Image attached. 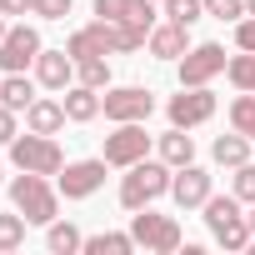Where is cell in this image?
<instances>
[{
	"label": "cell",
	"mask_w": 255,
	"mask_h": 255,
	"mask_svg": "<svg viewBox=\"0 0 255 255\" xmlns=\"http://www.w3.org/2000/svg\"><path fill=\"white\" fill-rule=\"evenodd\" d=\"M145 30L140 25H130V20H115V55H135V50H145Z\"/></svg>",
	"instance_id": "cell-28"
},
{
	"label": "cell",
	"mask_w": 255,
	"mask_h": 255,
	"mask_svg": "<svg viewBox=\"0 0 255 255\" xmlns=\"http://www.w3.org/2000/svg\"><path fill=\"white\" fill-rule=\"evenodd\" d=\"M95 20H125V10H130V0H90Z\"/></svg>",
	"instance_id": "cell-33"
},
{
	"label": "cell",
	"mask_w": 255,
	"mask_h": 255,
	"mask_svg": "<svg viewBox=\"0 0 255 255\" xmlns=\"http://www.w3.org/2000/svg\"><path fill=\"white\" fill-rule=\"evenodd\" d=\"M0 185H10V180H5V165H0Z\"/></svg>",
	"instance_id": "cell-40"
},
{
	"label": "cell",
	"mask_w": 255,
	"mask_h": 255,
	"mask_svg": "<svg viewBox=\"0 0 255 255\" xmlns=\"http://www.w3.org/2000/svg\"><path fill=\"white\" fill-rule=\"evenodd\" d=\"M160 10L175 25H195V20H205V0H160Z\"/></svg>",
	"instance_id": "cell-27"
},
{
	"label": "cell",
	"mask_w": 255,
	"mask_h": 255,
	"mask_svg": "<svg viewBox=\"0 0 255 255\" xmlns=\"http://www.w3.org/2000/svg\"><path fill=\"white\" fill-rule=\"evenodd\" d=\"M80 245H85L80 225H70V220H50V225H45V250H50V255H75Z\"/></svg>",
	"instance_id": "cell-22"
},
{
	"label": "cell",
	"mask_w": 255,
	"mask_h": 255,
	"mask_svg": "<svg viewBox=\"0 0 255 255\" xmlns=\"http://www.w3.org/2000/svg\"><path fill=\"white\" fill-rule=\"evenodd\" d=\"M40 50H45L40 30H35V25H25V20H15V25L5 30V40H0V75H15V70H35Z\"/></svg>",
	"instance_id": "cell-8"
},
{
	"label": "cell",
	"mask_w": 255,
	"mask_h": 255,
	"mask_svg": "<svg viewBox=\"0 0 255 255\" xmlns=\"http://www.w3.org/2000/svg\"><path fill=\"white\" fill-rule=\"evenodd\" d=\"M245 220H250V230H255V205H245Z\"/></svg>",
	"instance_id": "cell-38"
},
{
	"label": "cell",
	"mask_w": 255,
	"mask_h": 255,
	"mask_svg": "<svg viewBox=\"0 0 255 255\" xmlns=\"http://www.w3.org/2000/svg\"><path fill=\"white\" fill-rule=\"evenodd\" d=\"M5 30H10V15H0V40H5Z\"/></svg>",
	"instance_id": "cell-37"
},
{
	"label": "cell",
	"mask_w": 255,
	"mask_h": 255,
	"mask_svg": "<svg viewBox=\"0 0 255 255\" xmlns=\"http://www.w3.org/2000/svg\"><path fill=\"white\" fill-rule=\"evenodd\" d=\"M70 10H75V0H35L30 15H40V20H65Z\"/></svg>",
	"instance_id": "cell-32"
},
{
	"label": "cell",
	"mask_w": 255,
	"mask_h": 255,
	"mask_svg": "<svg viewBox=\"0 0 255 255\" xmlns=\"http://www.w3.org/2000/svg\"><path fill=\"white\" fill-rule=\"evenodd\" d=\"M165 115H170V125H180V130H195V125L215 120V90L210 85H180V95L165 100Z\"/></svg>",
	"instance_id": "cell-9"
},
{
	"label": "cell",
	"mask_w": 255,
	"mask_h": 255,
	"mask_svg": "<svg viewBox=\"0 0 255 255\" xmlns=\"http://www.w3.org/2000/svg\"><path fill=\"white\" fill-rule=\"evenodd\" d=\"M65 100H55V95H35L30 100V110H25V130H35V135H60L65 130Z\"/></svg>",
	"instance_id": "cell-16"
},
{
	"label": "cell",
	"mask_w": 255,
	"mask_h": 255,
	"mask_svg": "<svg viewBox=\"0 0 255 255\" xmlns=\"http://www.w3.org/2000/svg\"><path fill=\"white\" fill-rule=\"evenodd\" d=\"M25 215L20 210H10V215H0V255H10V250H20L25 245Z\"/></svg>",
	"instance_id": "cell-26"
},
{
	"label": "cell",
	"mask_w": 255,
	"mask_h": 255,
	"mask_svg": "<svg viewBox=\"0 0 255 255\" xmlns=\"http://www.w3.org/2000/svg\"><path fill=\"white\" fill-rule=\"evenodd\" d=\"M65 55H70L75 65L90 60V55H115V20H90V25L70 30V35H65Z\"/></svg>",
	"instance_id": "cell-12"
},
{
	"label": "cell",
	"mask_w": 255,
	"mask_h": 255,
	"mask_svg": "<svg viewBox=\"0 0 255 255\" xmlns=\"http://www.w3.org/2000/svg\"><path fill=\"white\" fill-rule=\"evenodd\" d=\"M35 85H40V80H30L25 70H15V75H0V100H5V105L20 115V110H30V100H35Z\"/></svg>",
	"instance_id": "cell-20"
},
{
	"label": "cell",
	"mask_w": 255,
	"mask_h": 255,
	"mask_svg": "<svg viewBox=\"0 0 255 255\" xmlns=\"http://www.w3.org/2000/svg\"><path fill=\"white\" fill-rule=\"evenodd\" d=\"M80 250H85V255H130V250H140V245H135L130 230H100V235H85Z\"/></svg>",
	"instance_id": "cell-21"
},
{
	"label": "cell",
	"mask_w": 255,
	"mask_h": 255,
	"mask_svg": "<svg viewBox=\"0 0 255 255\" xmlns=\"http://www.w3.org/2000/svg\"><path fill=\"white\" fill-rule=\"evenodd\" d=\"M230 190H235L245 205H255V160H245V165L230 170Z\"/></svg>",
	"instance_id": "cell-30"
},
{
	"label": "cell",
	"mask_w": 255,
	"mask_h": 255,
	"mask_svg": "<svg viewBox=\"0 0 255 255\" xmlns=\"http://www.w3.org/2000/svg\"><path fill=\"white\" fill-rule=\"evenodd\" d=\"M100 100H105V120L110 125H120V120H150V110H155V95L145 85H110Z\"/></svg>",
	"instance_id": "cell-11"
},
{
	"label": "cell",
	"mask_w": 255,
	"mask_h": 255,
	"mask_svg": "<svg viewBox=\"0 0 255 255\" xmlns=\"http://www.w3.org/2000/svg\"><path fill=\"white\" fill-rule=\"evenodd\" d=\"M200 220H205V230H210V240L220 245V250H250V220H245V200L235 195V190H225V195H210L205 205H200Z\"/></svg>",
	"instance_id": "cell-1"
},
{
	"label": "cell",
	"mask_w": 255,
	"mask_h": 255,
	"mask_svg": "<svg viewBox=\"0 0 255 255\" xmlns=\"http://www.w3.org/2000/svg\"><path fill=\"white\" fill-rule=\"evenodd\" d=\"M205 15L210 20H245V0H205Z\"/></svg>",
	"instance_id": "cell-31"
},
{
	"label": "cell",
	"mask_w": 255,
	"mask_h": 255,
	"mask_svg": "<svg viewBox=\"0 0 255 255\" xmlns=\"http://www.w3.org/2000/svg\"><path fill=\"white\" fill-rule=\"evenodd\" d=\"M75 80H80V85H90V90H110V60H105V55L80 60V65H75Z\"/></svg>",
	"instance_id": "cell-24"
},
{
	"label": "cell",
	"mask_w": 255,
	"mask_h": 255,
	"mask_svg": "<svg viewBox=\"0 0 255 255\" xmlns=\"http://www.w3.org/2000/svg\"><path fill=\"white\" fill-rule=\"evenodd\" d=\"M5 150H10V165H15V170H35V175H60V170H65V150H60L55 135L25 130V135H15Z\"/></svg>",
	"instance_id": "cell-5"
},
{
	"label": "cell",
	"mask_w": 255,
	"mask_h": 255,
	"mask_svg": "<svg viewBox=\"0 0 255 255\" xmlns=\"http://www.w3.org/2000/svg\"><path fill=\"white\" fill-rule=\"evenodd\" d=\"M60 185L50 180V175H35V170H20V175H10V205L30 220V225H50V220H60Z\"/></svg>",
	"instance_id": "cell-2"
},
{
	"label": "cell",
	"mask_w": 255,
	"mask_h": 255,
	"mask_svg": "<svg viewBox=\"0 0 255 255\" xmlns=\"http://www.w3.org/2000/svg\"><path fill=\"white\" fill-rule=\"evenodd\" d=\"M235 50H255V15L235 20Z\"/></svg>",
	"instance_id": "cell-34"
},
{
	"label": "cell",
	"mask_w": 255,
	"mask_h": 255,
	"mask_svg": "<svg viewBox=\"0 0 255 255\" xmlns=\"http://www.w3.org/2000/svg\"><path fill=\"white\" fill-rule=\"evenodd\" d=\"M255 140L250 135H240V130H230V135H215V145H210V160L220 165V170H235V165H245V160H255V150H250Z\"/></svg>",
	"instance_id": "cell-18"
},
{
	"label": "cell",
	"mask_w": 255,
	"mask_h": 255,
	"mask_svg": "<svg viewBox=\"0 0 255 255\" xmlns=\"http://www.w3.org/2000/svg\"><path fill=\"white\" fill-rule=\"evenodd\" d=\"M210 195H215V175H210L205 165H195V160H190V165H180V170H175V180H170V200H175L180 210H200Z\"/></svg>",
	"instance_id": "cell-13"
},
{
	"label": "cell",
	"mask_w": 255,
	"mask_h": 255,
	"mask_svg": "<svg viewBox=\"0 0 255 255\" xmlns=\"http://www.w3.org/2000/svg\"><path fill=\"white\" fill-rule=\"evenodd\" d=\"M230 130H240V135H250L255 140V90H240L235 100H230Z\"/></svg>",
	"instance_id": "cell-23"
},
{
	"label": "cell",
	"mask_w": 255,
	"mask_h": 255,
	"mask_svg": "<svg viewBox=\"0 0 255 255\" xmlns=\"http://www.w3.org/2000/svg\"><path fill=\"white\" fill-rule=\"evenodd\" d=\"M225 75H230L235 90H255V50H235L230 65H225Z\"/></svg>",
	"instance_id": "cell-25"
},
{
	"label": "cell",
	"mask_w": 255,
	"mask_h": 255,
	"mask_svg": "<svg viewBox=\"0 0 255 255\" xmlns=\"http://www.w3.org/2000/svg\"><path fill=\"white\" fill-rule=\"evenodd\" d=\"M150 145H155V135L145 130V120H120L115 130L105 135V150H100V155H105L110 170H130L135 160L150 155Z\"/></svg>",
	"instance_id": "cell-6"
},
{
	"label": "cell",
	"mask_w": 255,
	"mask_h": 255,
	"mask_svg": "<svg viewBox=\"0 0 255 255\" xmlns=\"http://www.w3.org/2000/svg\"><path fill=\"white\" fill-rule=\"evenodd\" d=\"M225 65H230L225 45L220 40H200V45H190L175 60V75H180V85H210L215 75H225Z\"/></svg>",
	"instance_id": "cell-7"
},
{
	"label": "cell",
	"mask_w": 255,
	"mask_h": 255,
	"mask_svg": "<svg viewBox=\"0 0 255 255\" xmlns=\"http://www.w3.org/2000/svg\"><path fill=\"white\" fill-rule=\"evenodd\" d=\"M125 20L130 25H140L145 35L160 25V0H130V10H125Z\"/></svg>",
	"instance_id": "cell-29"
},
{
	"label": "cell",
	"mask_w": 255,
	"mask_h": 255,
	"mask_svg": "<svg viewBox=\"0 0 255 255\" xmlns=\"http://www.w3.org/2000/svg\"><path fill=\"white\" fill-rule=\"evenodd\" d=\"M105 155H95V160H65V170L55 175V185H60V195L65 200H90L100 185H105Z\"/></svg>",
	"instance_id": "cell-10"
},
{
	"label": "cell",
	"mask_w": 255,
	"mask_h": 255,
	"mask_svg": "<svg viewBox=\"0 0 255 255\" xmlns=\"http://www.w3.org/2000/svg\"><path fill=\"white\" fill-rule=\"evenodd\" d=\"M35 80H40V90H55V95H65V90L75 85V60L65 55V45H60V50H40Z\"/></svg>",
	"instance_id": "cell-14"
},
{
	"label": "cell",
	"mask_w": 255,
	"mask_h": 255,
	"mask_svg": "<svg viewBox=\"0 0 255 255\" xmlns=\"http://www.w3.org/2000/svg\"><path fill=\"white\" fill-rule=\"evenodd\" d=\"M15 135H20V130H15V110H10L5 100H0V145H10Z\"/></svg>",
	"instance_id": "cell-35"
},
{
	"label": "cell",
	"mask_w": 255,
	"mask_h": 255,
	"mask_svg": "<svg viewBox=\"0 0 255 255\" xmlns=\"http://www.w3.org/2000/svg\"><path fill=\"white\" fill-rule=\"evenodd\" d=\"M245 15H255V0H245Z\"/></svg>",
	"instance_id": "cell-39"
},
{
	"label": "cell",
	"mask_w": 255,
	"mask_h": 255,
	"mask_svg": "<svg viewBox=\"0 0 255 255\" xmlns=\"http://www.w3.org/2000/svg\"><path fill=\"white\" fill-rule=\"evenodd\" d=\"M170 180H175V165H165V160H135L130 170L120 175V210H145V205H155L160 195H170Z\"/></svg>",
	"instance_id": "cell-3"
},
{
	"label": "cell",
	"mask_w": 255,
	"mask_h": 255,
	"mask_svg": "<svg viewBox=\"0 0 255 255\" xmlns=\"http://www.w3.org/2000/svg\"><path fill=\"white\" fill-rule=\"evenodd\" d=\"M105 90H90V85H70L60 100H65V115H70V125H90V120H100L105 115V100H100Z\"/></svg>",
	"instance_id": "cell-17"
},
{
	"label": "cell",
	"mask_w": 255,
	"mask_h": 255,
	"mask_svg": "<svg viewBox=\"0 0 255 255\" xmlns=\"http://www.w3.org/2000/svg\"><path fill=\"white\" fill-rule=\"evenodd\" d=\"M30 10H35V0H0V15H10V20L15 15H30Z\"/></svg>",
	"instance_id": "cell-36"
},
{
	"label": "cell",
	"mask_w": 255,
	"mask_h": 255,
	"mask_svg": "<svg viewBox=\"0 0 255 255\" xmlns=\"http://www.w3.org/2000/svg\"><path fill=\"white\" fill-rule=\"evenodd\" d=\"M130 235H135V245L140 250H150V255H175L180 245H185V230H180V220L175 215H160V210H130Z\"/></svg>",
	"instance_id": "cell-4"
},
{
	"label": "cell",
	"mask_w": 255,
	"mask_h": 255,
	"mask_svg": "<svg viewBox=\"0 0 255 255\" xmlns=\"http://www.w3.org/2000/svg\"><path fill=\"white\" fill-rule=\"evenodd\" d=\"M145 50L155 55V60H165V65H175L185 50H190V25H175V20H160L155 30H150V40H145Z\"/></svg>",
	"instance_id": "cell-15"
},
{
	"label": "cell",
	"mask_w": 255,
	"mask_h": 255,
	"mask_svg": "<svg viewBox=\"0 0 255 255\" xmlns=\"http://www.w3.org/2000/svg\"><path fill=\"white\" fill-rule=\"evenodd\" d=\"M155 150H160V160H165V165H175V170H180V165H190V160H195V135H190V130H180V125H170L165 135H155Z\"/></svg>",
	"instance_id": "cell-19"
}]
</instances>
